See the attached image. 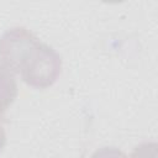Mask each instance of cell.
Masks as SVG:
<instances>
[{
    "mask_svg": "<svg viewBox=\"0 0 158 158\" xmlns=\"http://www.w3.org/2000/svg\"><path fill=\"white\" fill-rule=\"evenodd\" d=\"M60 69V56L51 46L40 41L21 67L19 74L27 85L35 89H47L56 83Z\"/></svg>",
    "mask_w": 158,
    "mask_h": 158,
    "instance_id": "6da1fadb",
    "label": "cell"
},
{
    "mask_svg": "<svg viewBox=\"0 0 158 158\" xmlns=\"http://www.w3.org/2000/svg\"><path fill=\"white\" fill-rule=\"evenodd\" d=\"M40 40L25 27H12L0 37V64L19 74Z\"/></svg>",
    "mask_w": 158,
    "mask_h": 158,
    "instance_id": "7a4b0ae2",
    "label": "cell"
},
{
    "mask_svg": "<svg viewBox=\"0 0 158 158\" xmlns=\"http://www.w3.org/2000/svg\"><path fill=\"white\" fill-rule=\"evenodd\" d=\"M17 96V84L12 72L0 64V115L4 116L6 109Z\"/></svg>",
    "mask_w": 158,
    "mask_h": 158,
    "instance_id": "3957f363",
    "label": "cell"
},
{
    "mask_svg": "<svg viewBox=\"0 0 158 158\" xmlns=\"http://www.w3.org/2000/svg\"><path fill=\"white\" fill-rule=\"evenodd\" d=\"M157 143L156 142H143L135 147L130 158H157Z\"/></svg>",
    "mask_w": 158,
    "mask_h": 158,
    "instance_id": "277c9868",
    "label": "cell"
},
{
    "mask_svg": "<svg viewBox=\"0 0 158 158\" xmlns=\"http://www.w3.org/2000/svg\"><path fill=\"white\" fill-rule=\"evenodd\" d=\"M91 158H128L126 153L116 147H102L96 149Z\"/></svg>",
    "mask_w": 158,
    "mask_h": 158,
    "instance_id": "5b68a950",
    "label": "cell"
},
{
    "mask_svg": "<svg viewBox=\"0 0 158 158\" xmlns=\"http://www.w3.org/2000/svg\"><path fill=\"white\" fill-rule=\"evenodd\" d=\"M5 143H6V133H5V126H4V116L0 115V152L2 151Z\"/></svg>",
    "mask_w": 158,
    "mask_h": 158,
    "instance_id": "8992f818",
    "label": "cell"
}]
</instances>
